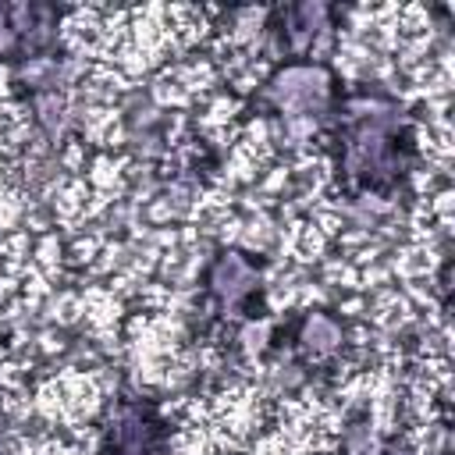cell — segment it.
Masks as SVG:
<instances>
[{
  "label": "cell",
  "mask_w": 455,
  "mask_h": 455,
  "mask_svg": "<svg viewBox=\"0 0 455 455\" xmlns=\"http://www.w3.org/2000/svg\"><path fill=\"white\" fill-rule=\"evenodd\" d=\"M334 178L352 199L409 196L419 167V121L380 85H341L331 114L320 121Z\"/></svg>",
  "instance_id": "1"
},
{
  "label": "cell",
  "mask_w": 455,
  "mask_h": 455,
  "mask_svg": "<svg viewBox=\"0 0 455 455\" xmlns=\"http://www.w3.org/2000/svg\"><path fill=\"white\" fill-rule=\"evenodd\" d=\"M341 92V78L331 60H277L274 71L256 89V110L284 114V117H316L323 121Z\"/></svg>",
  "instance_id": "2"
},
{
  "label": "cell",
  "mask_w": 455,
  "mask_h": 455,
  "mask_svg": "<svg viewBox=\"0 0 455 455\" xmlns=\"http://www.w3.org/2000/svg\"><path fill=\"white\" fill-rule=\"evenodd\" d=\"M96 455H171V419L160 402L121 387L100 419Z\"/></svg>",
  "instance_id": "3"
},
{
  "label": "cell",
  "mask_w": 455,
  "mask_h": 455,
  "mask_svg": "<svg viewBox=\"0 0 455 455\" xmlns=\"http://www.w3.org/2000/svg\"><path fill=\"white\" fill-rule=\"evenodd\" d=\"M263 270L267 263L242 249H217L203 270V288L224 316H263Z\"/></svg>",
  "instance_id": "4"
},
{
  "label": "cell",
  "mask_w": 455,
  "mask_h": 455,
  "mask_svg": "<svg viewBox=\"0 0 455 455\" xmlns=\"http://www.w3.org/2000/svg\"><path fill=\"white\" fill-rule=\"evenodd\" d=\"M64 7L0 0V64H28L50 57Z\"/></svg>",
  "instance_id": "5"
},
{
  "label": "cell",
  "mask_w": 455,
  "mask_h": 455,
  "mask_svg": "<svg viewBox=\"0 0 455 455\" xmlns=\"http://www.w3.org/2000/svg\"><path fill=\"white\" fill-rule=\"evenodd\" d=\"M338 7L331 4H281L267 14V32L274 36V46L281 60H309L320 57V46L334 32Z\"/></svg>",
  "instance_id": "6"
},
{
  "label": "cell",
  "mask_w": 455,
  "mask_h": 455,
  "mask_svg": "<svg viewBox=\"0 0 455 455\" xmlns=\"http://www.w3.org/2000/svg\"><path fill=\"white\" fill-rule=\"evenodd\" d=\"M288 348L306 366H323L345 348V320L334 309H306L288 327Z\"/></svg>",
  "instance_id": "7"
}]
</instances>
